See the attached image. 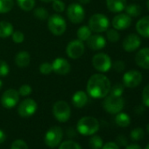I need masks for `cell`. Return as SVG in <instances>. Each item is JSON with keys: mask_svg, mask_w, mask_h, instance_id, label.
Listing matches in <instances>:
<instances>
[{"mask_svg": "<svg viewBox=\"0 0 149 149\" xmlns=\"http://www.w3.org/2000/svg\"><path fill=\"white\" fill-rule=\"evenodd\" d=\"M111 82L104 74H94L87 83V93L93 98L99 99L105 97L111 90Z\"/></svg>", "mask_w": 149, "mask_h": 149, "instance_id": "obj_1", "label": "cell"}, {"mask_svg": "<svg viewBox=\"0 0 149 149\" xmlns=\"http://www.w3.org/2000/svg\"><path fill=\"white\" fill-rule=\"evenodd\" d=\"M77 129L79 133L85 136L95 134L99 129V122L93 117H84L77 122Z\"/></svg>", "mask_w": 149, "mask_h": 149, "instance_id": "obj_2", "label": "cell"}, {"mask_svg": "<svg viewBox=\"0 0 149 149\" xmlns=\"http://www.w3.org/2000/svg\"><path fill=\"white\" fill-rule=\"evenodd\" d=\"M110 21L109 19L102 13H96L93 14L90 19H89V25L88 26L91 30V32L100 33L106 32V30L109 28Z\"/></svg>", "mask_w": 149, "mask_h": 149, "instance_id": "obj_3", "label": "cell"}, {"mask_svg": "<svg viewBox=\"0 0 149 149\" xmlns=\"http://www.w3.org/2000/svg\"><path fill=\"white\" fill-rule=\"evenodd\" d=\"M47 28L54 35L61 36L66 32V20L59 14H53L47 19Z\"/></svg>", "mask_w": 149, "mask_h": 149, "instance_id": "obj_4", "label": "cell"}, {"mask_svg": "<svg viewBox=\"0 0 149 149\" xmlns=\"http://www.w3.org/2000/svg\"><path fill=\"white\" fill-rule=\"evenodd\" d=\"M53 114L54 118L59 122H67L71 116V109L69 104L63 100L55 102L53 106Z\"/></svg>", "mask_w": 149, "mask_h": 149, "instance_id": "obj_5", "label": "cell"}, {"mask_svg": "<svg viewBox=\"0 0 149 149\" xmlns=\"http://www.w3.org/2000/svg\"><path fill=\"white\" fill-rule=\"evenodd\" d=\"M125 105V101L122 97H116L112 95L106 96L103 106L104 109L110 114H117L120 112Z\"/></svg>", "mask_w": 149, "mask_h": 149, "instance_id": "obj_6", "label": "cell"}, {"mask_svg": "<svg viewBox=\"0 0 149 149\" xmlns=\"http://www.w3.org/2000/svg\"><path fill=\"white\" fill-rule=\"evenodd\" d=\"M67 16L73 24H80L85 19V11L82 5L73 3L67 8Z\"/></svg>", "mask_w": 149, "mask_h": 149, "instance_id": "obj_7", "label": "cell"}, {"mask_svg": "<svg viewBox=\"0 0 149 149\" xmlns=\"http://www.w3.org/2000/svg\"><path fill=\"white\" fill-rule=\"evenodd\" d=\"M112 61L111 57L104 53H98L92 58V66L100 73H106L111 68Z\"/></svg>", "mask_w": 149, "mask_h": 149, "instance_id": "obj_8", "label": "cell"}, {"mask_svg": "<svg viewBox=\"0 0 149 149\" xmlns=\"http://www.w3.org/2000/svg\"><path fill=\"white\" fill-rule=\"evenodd\" d=\"M62 136V129L60 126H53L47 132L45 135V143L48 147L54 148L61 144Z\"/></svg>", "mask_w": 149, "mask_h": 149, "instance_id": "obj_9", "label": "cell"}, {"mask_svg": "<svg viewBox=\"0 0 149 149\" xmlns=\"http://www.w3.org/2000/svg\"><path fill=\"white\" fill-rule=\"evenodd\" d=\"M85 52V46L84 41L77 39L74 40L67 45L66 47V54L70 59H78L83 56Z\"/></svg>", "mask_w": 149, "mask_h": 149, "instance_id": "obj_10", "label": "cell"}, {"mask_svg": "<svg viewBox=\"0 0 149 149\" xmlns=\"http://www.w3.org/2000/svg\"><path fill=\"white\" fill-rule=\"evenodd\" d=\"M19 94L17 90L9 89L6 91L1 96V104L6 109H13L15 107L19 101Z\"/></svg>", "mask_w": 149, "mask_h": 149, "instance_id": "obj_11", "label": "cell"}, {"mask_svg": "<svg viewBox=\"0 0 149 149\" xmlns=\"http://www.w3.org/2000/svg\"><path fill=\"white\" fill-rule=\"evenodd\" d=\"M142 82V74L135 69L125 72L123 76V84L127 88H135Z\"/></svg>", "mask_w": 149, "mask_h": 149, "instance_id": "obj_12", "label": "cell"}, {"mask_svg": "<svg viewBox=\"0 0 149 149\" xmlns=\"http://www.w3.org/2000/svg\"><path fill=\"white\" fill-rule=\"evenodd\" d=\"M37 108V103L33 99L26 98L19 104L18 107V113L22 118H29L36 112Z\"/></svg>", "mask_w": 149, "mask_h": 149, "instance_id": "obj_13", "label": "cell"}, {"mask_svg": "<svg viewBox=\"0 0 149 149\" xmlns=\"http://www.w3.org/2000/svg\"><path fill=\"white\" fill-rule=\"evenodd\" d=\"M141 44V40L139 36L135 33L128 34L123 40V48L127 53H132L136 51Z\"/></svg>", "mask_w": 149, "mask_h": 149, "instance_id": "obj_14", "label": "cell"}, {"mask_svg": "<svg viewBox=\"0 0 149 149\" xmlns=\"http://www.w3.org/2000/svg\"><path fill=\"white\" fill-rule=\"evenodd\" d=\"M52 68L53 72L61 74V76L68 74L71 69V66L68 61L61 57H58L54 60V61L52 62Z\"/></svg>", "mask_w": 149, "mask_h": 149, "instance_id": "obj_15", "label": "cell"}, {"mask_svg": "<svg viewBox=\"0 0 149 149\" xmlns=\"http://www.w3.org/2000/svg\"><path fill=\"white\" fill-rule=\"evenodd\" d=\"M132 24V18L127 14L120 13L116 15L111 21V25L114 29L118 31H122L127 29Z\"/></svg>", "mask_w": 149, "mask_h": 149, "instance_id": "obj_16", "label": "cell"}, {"mask_svg": "<svg viewBox=\"0 0 149 149\" xmlns=\"http://www.w3.org/2000/svg\"><path fill=\"white\" fill-rule=\"evenodd\" d=\"M87 46L93 51H98L103 49L106 45L105 38L101 34H91L86 40Z\"/></svg>", "mask_w": 149, "mask_h": 149, "instance_id": "obj_17", "label": "cell"}, {"mask_svg": "<svg viewBox=\"0 0 149 149\" xmlns=\"http://www.w3.org/2000/svg\"><path fill=\"white\" fill-rule=\"evenodd\" d=\"M135 62L139 68L149 69V47H144L138 51L135 55Z\"/></svg>", "mask_w": 149, "mask_h": 149, "instance_id": "obj_18", "label": "cell"}, {"mask_svg": "<svg viewBox=\"0 0 149 149\" xmlns=\"http://www.w3.org/2000/svg\"><path fill=\"white\" fill-rule=\"evenodd\" d=\"M88 103V95L84 91H77L72 97V104L77 108H83Z\"/></svg>", "mask_w": 149, "mask_h": 149, "instance_id": "obj_19", "label": "cell"}, {"mask_svg": "<svg viewBox=\"0 0 149 149\" xmlns=\"http://www.w3.org/2000/svg\"><path fill=\"white\" fill-rule=\"evenodd\" d=\"M136 31L145 38H149V16L141 18L136 23Z\"/></svg>", "mask_w": 149, "mask_h": 149, "instance_id": "obj_20", "label": "cell"}, {"mask_svg": "<svg viewBox=\"0 0 149 149\" xmlns=\"http://www.w3.org/2000/svg\"><path fill=\"white\" fill-rule=\"evenodd\" d=\"M14 61L19 68H26L29 66L31 61L30 54L26 51H20L15 55Z\"/></svg>", "mask_w": 149, "mask_h": 149, "instance_id": "obj_21", "label": "cell"}, {"mask_svg": "<svg viewBox=\"0 0 149 149\" xmlns=\"http://www.w3.org/2000/svg\"><path fill=\"white\" fill-rule=\"evenodd\" d=\"M106 6L111 13H120L126 6V0H106Z\"/></svg>", "mask_w": 149, "mask_h": 149, "instance_id": "obj_22", "label": "cell"}, {"mask_svg": "<svg viewBox=\"0 0 149 149\" xmlns=\"http://www.w3.org/2000/svg\"><path fill=\"white\" fill-rule=\"evenodd\" d=\"M13 26L8 21H0V38L6 39L12 36L13 33Z\"/></svg>", "mask_w": 149, "mask_h": 149, "instance_id": "obj_23", "label": "cell"}, {"mask_svg": "<svg viewBox=\"0 0 149 149\" xmlns=\"http://www.w3.org/2000/svg\"><path fill=\"white\" fill-rule=\"evenodd\" d=\"M115 122L120 127H127L131 124V118L128 114L120 111L117 113V116L115 117Z\"/></svg>", "mask_w": 149, "mask_h": 149, "instance_id": "obj_24", "label": "cell"}, {"mask_svg": "<svg viewBox=\"0 0 149 149\" xmlns=\"http://www.w3.org/2000/svg\"><path fill=\"white\" fill-rule=\"evenodd\" d=\"M125 13L128 16H130L131 18H137L141 14L142 9L141 6L137 4H131L127 6H125Z\"/></svg>", "mask_w": 149, "mask_h": 149, "instance_id": "obj_25", "label": "cell"}, {"mask_svg": "<svg viewBox=\"0 0 149 149\" xmlns=\"http://www.w3.org/2000/svg\"><path fill=\"white\" fill-rule=\"evenodd\" d=\"M91 33H92V32L88 26H82L77 31V39L82 41H86L89 39V37L91 35Z\"/></svg>", "mask_w": 149, "mask_h": 149, "instance_id": "obj_26", "label": "cell"}, {"mask_svg": "<svg viewBox=\"0 0 149 149\" xmlns=\"http://www.w3.org/2000/svg\"><path fill=\"white\" fill-rule=\"evenodd\" d=\"M16 2L19 7L25 12H30L35 7V0H16Z\"/></svg>", "mask_w": 149, "mask_h": 149, "instance_id": "obj_27", "label": "cell"}, {"mask_svg": "<svg viewBox=\"0 0 149 149\" xmlns=\"http://www.w3.org/2000/svg\"><path fill=\"white\" fill-rule=\"evenodd\" d=\"M14 6L13 0H0V13H7Z\"/></svg>", "mask_w": 149, "mask_h": 149, "instance_id": "obj_28", "label": "cell"}, {"mask_svg": "<svg viewBox=\"0 0 149 149\" xmlns=\"http://www.w3.org/2000/svg\"><path fill=\"white\" fill-rule=\"evenodd\" d=\"M33 16L40 20H45L48 19L49 14L44 7H38L33 10Z\"/></svg>", "mask_w": 149, "mask_h": 149, "instance_id": "obj_29", "label": "cell"}, {"mask_svg": "<svg viewBox=\"0 0 149 149\" xmlns=\"http://www.w3.org/2000/svg\"><path fill=\"white\" fill-rule=\"evenodd\" d=\"M106 38L110 42L115 43L117 41H118L119 40V33L118 32V30L114 29V28H108L106 30Z\"/></svg>", "mask_w": 149, "mask_h": 149, "instance_id": "obj_30", "label": "cell"}, {"mask_svg": "<svg viewBox=\"0 0 149 149\" xmlns=\"http://www.w3.org/2000/svg\"><path fill=\"white\" fill-rule=\"evenodd\" d=\"M90 146L92 149H101L104 142L100 136H93L90 139Z\"/></svg>", "mask_w": 149, "mask_h": 149, "instance_id": "obj_31", "label": "cell"}, {"mask_svg": "<svg viewBox=\"0 0 149 149\" xmlns=\"http://www.w3.org/2000/svg\"><path fill=\"white\" fill-rule=\"evenodd\" d=\"M59 146V149H82L78 143L73 140H66Z\"/></svg>", "mask_w": 149, "mask_h": 149, "instance_id": "obj_32", "label": "cell"}, {"mask_svg": "<svg viewBox=\"0 0 149 149\" xmlns=\"http://www.w3.org/2000/svg\"><path fill=\"white\" fill-rule=\"evenodd\" d=\"M144 130L140 127H136L134 129L132 130L131 133H130V137L132 140L134 141H138L143 139L144 137Z\"/></svg>", "mask_w": 149, "mask_h": 149, "instance_id": "obj_33", "label": "cell"}, {"mask_svg": "<svg viewBox=\"0 0 149 149\" xmlns=\"http://www.w3.org/2000/svg\"><path fill=\"white\" fill-rule=\"evenodd\" d=\"M124 84H116L112 87H111L110 90V95L116 96V97H121L124 92Z\"/></svg>", "mask_w": 149, "mask_h": 149, "instance_id": "obj_34", "label": "cell"}, {"mask_svg": "<svg viewBox=\"0 0 149 149\" xmlns=\"http://www.w3.org/2000/svg\"><path fill=\"white\" fill-rule=\"evenodd\" d=\"M39 70H40V74H46V76H47V74H50L53 72L52 63L47 62V61L42 62V63L40 65Z\"/></svg>", "mask_w": 149, "mask_h": 149, "instance_id": "obj_35", "label": "cell"}, {"mask_svg": "<svg viewBox=\"0 0 149 149\" xmlns=\"http://www.w3.org/2000/svg\"><path fill=\"white\" fill-rule=\"evenodd\" d=\"M52 7L54 11H55L58 13H63L66 9V6L62 0H54L52 2Z\"/></svg>", "mask_w": 149, "mask_h": 149, "instance_id": "obj_36", "label": "cell"}, {"mask_svg": "<svg viewBox=\"0 0 149 149\" xmlns=\"http://www.w3.org/2000/svg\"><path fill=\"white\" fill-rule=\"evenodd\" d=\"M13 41L16 44H20L25 40V35L21 31H13L12 34Z\"/></svg>", "mask_w": 149, "mask_h": 149, "instance_id": "obj_37", "label": "cell"}, {"mask_svg": "<svg viewBox=\"0 0 149 149\" xmlns=\"http://www.w3.org/2000/svg\"><path fill=\"white\" fill-rule=\"evenodd\" d=\"M19 96H22V97H27L29 95L32 94L33 92V89L32 87L29 85V84H23L19 87Z\"/></svg>", "mask_w": 149, "mask_h": 149, "instance_id": "obj_38", "label": "cell"}, {"mask_svg": "<svg viewBox=\"0 0 149 149\" xmlns=\"http://www.w3.org/2000/svg\"><path fill=\"white\" fill-rule=\"evenodd\" d=\"M10 72V67L6 61L0 60V77H6Z\"/></svg>", "mask_w": 149, "mask_h": 149, "instance_id": "obj_39", "label": "cell"}, {"mask_svg": "<svg viewBox=\"0 0 149 149\" xmlns=\"http://www.w3.org/2000/svg\"><path fill=\"white\" fill-rule=\"evenodd\" d=\"M11 149H28V146L24 140L17 139L13 142Z\"/></svg>", "mask_w": 149, "mask_h": 149, "instance_id": "obj_40", "label": "cell"}, {"mask_svg": "<svg viewBox=\"0 0 149 149\" xmlns=\"http://www.w3.org/2000/svg\"><path fill=\"white\" fill-rule=\"evenodd\" d=\"M142 103L145 106L149 107V84L146 85L142 91Z\"/></svg>", "mask_w": 149, "mask_h": 149, "instance_id": "obj_41", "label": "cell"}, {"mask_svg": "<svg viewBox=\"0 0 149 149\" xmlns=\"http://www.w3.org/2000/svg\"><path fill=\"white\" fill-rule=\"evenodd\" d=\"M111 68H113V69L118 72V73H121L125 70V62L123 61H115L112 65H111Z\"/></svg>", "mask_w": 149, "mask_h": 149, "instance_id": "obj_42", "label": "cell"}, {"mask_svg": "<svg viewBox=\"0 0 149 149\" xmlns=\"http://www.w3.org/2000/svg\"><path fill=\"white\" fill-rule=\"evenodd\" d=\"M117 144L119 145V146H127V139L125 135H118L117 137Z\"/></svg>", "mask_w": 149, "mask_h": 149, "instance_id": "obj_43", "label": "cell"}, {"mask_svg": "<svg viewBox=\"0 0 149 149\" xmlns=\"http://www.w3.org/2000/svg\"><path fill=\"white\" fill-rule=\"evenodd\" d=\"M102 149H119V146L115 142H107L105 145H103Z\"/></svg>", "mask_w": 149, "mask_h": 149, "instance_id": "obj_44", "label": "cell"}, {"mask_svg": "<svg viewBox=\"0 0 149 149\" xmlns=\"http://www.w3.org/2000/svg\"><path fill=\"white\" fill-rule=\"evenodd\" d=\"M6 139V134L5 133V132L3 130L0 129V144L5 142Z\"/></svg>", "mask_w": 149, "mask_h": 149, "instance_id": "obj_45", "label": "cell"}, {"mask_svg": "<svg viewBox=\"0 0 149 149\" xmlns=\"http://www.w3.org/2000/svg\"><path fill=\"white\" fill-rule=\"evenodd\" d=\"M125 149H142V148L139 145H137V144H132V145L126 146Z\"/></svg>", "mask_w": 149, "mask_h": 149, "instance_id": "obj_46", "label": "cell"}, {"mask_svg": "<svg viewBox=\"0 0 149 149\" xmlns=\"http://www.w3.org/2000/svg\"><path fill=\"white\" fill-rule=\"evenodd\" d=\"M144 111H145V108H144L142 105L137 106V107L135 108V112H136L137 114H141Z\"/></svg>", "mask_w": 149, "mask_h": 149, "instance_id": "obj_47", "label": "cell"}, {"mask_svg": "<svg viewBox=\"0 0 149 149\" xmlns=\"http://www.w3.org/2000/svg\"><path fill=\"white\" fill-rule=\"evenodd\" d=\"M79 2L83 5H87L91 2V0H79Z\"/></svg>", "mask_w": 149, "mask_h": 149, "instance_id": "obj_48", "label": "cell"}, {"mask_svg": "<svg viewBox=\"0 0 149 149\" xmlns=\"http://www.w3.org/2000/svg\"><path fill=\"white\" fill-rule=\"evenodd\" d=\"M40 1H41L43 3H50V2H53L54 0H40Z\"/></svg>", "mask_w": 149, "mask_h": 149, "instance_id": "obj_49", "label": "cell"}, {"mask_svg": "<svg viewBox=\"0 0 149 149\" xmlns=\"http://www.w3.org/2000/svg\"><path fill=\"white\" fill-rule=\"evenodd\" d=\"M2 87H3V81L0 79V90L2 89Z\"/></svg>", "mask_w": 149, "mask_h": 149, "instance_id": "obj_50", "label": "cell"}, {"mask_svg": "<svg viewBox=\"0 0 149 149\" xmlns=\"http://www.w3.org/2000/svg\"><path fill=\"white\" fill-rule=\"evenodd\" d=\"M146 8H147V10L149 12V0H147V1H146Z\"/></svg>", "mask_w": 149, "mask_h": 149, "instance_id": "obj_51", "label": "cell"}, {"mask_svg": "<svg viewBox=\"0 0 149 149\" xmlns=\"http://www.w3.org/2000/svg\"><path fill=\"white\" fill-rule=\"evenodd\" d=\"M146 129H147V132H148V133H149V124L147 125V127H146Z\"/></svg>", "mask_w": 149, "mask_h": 149, "instance_id": "obj_52", "label": "cell"}, {"mask_svg": "<svg viewBox=\"0 0 149 149\" xmlns=\"http://www.w3.org/2000/svg\"><path fill=\"white\" fill-rule=\"evenodd\" d=\"M145 149H149V144L146 146V148H145Z\"/></svg>", "mask_w": 149, "mask_h": 149, "instance_id": "obj_53", "label": "cell"}]
</instances>
